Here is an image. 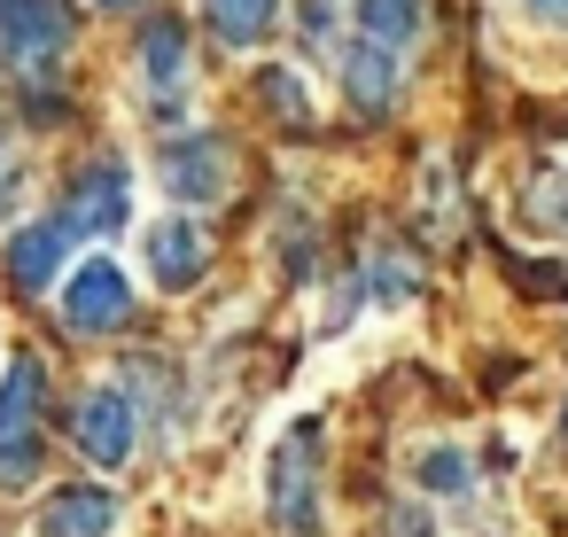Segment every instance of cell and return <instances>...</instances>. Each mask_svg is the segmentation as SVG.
<instances>
[{
    "mask_svg": "<svg viewBox=\"0 0 568 537\" xmlns=\"http://www.w3.org/2000/svg\"><path fill=\"white\" fill-rule=\"evenodd\" d=\"M102 9H133V0H102Z\"/></svg>",
    "mask_w": 568,
    "mask_h": 537,
    "instance_id": "cell-20",
    "label": "cell"
},
{
    "mask_svg": "<svg viewBox=\"0 0 568 537\" xmlns=\"http://www.w3.org/2000/svg\"><path fill=\"white\" fill-rule=\"evenodd\" d=\"M560 428H568V405H560Z\"/></svg>",
    "mask_w": 568,
    "mask_h": 537,
    "instance_id": "cell-21",
    "label": "cell"
},
{
    "mask_svg": "<svg viewBox=\"0 0 568 537\" xmlns=\"http://www.w3.org/2000/svg\"><path fill=\"white\" fill-rule=\"evenodd\" d=\"M141 242H149V281H156V288H187V281L211 265V242H203L187 219H164V226H149Z\"/></svg>",
    "mask_w": 568,
    "mask_h": 537,
    "instance_id": "cell-10",
    "label": "cell"
},
{
    "mask_svg": "<svg viewBox=\"0 0 568 537\" xmlns=\"http://www.w3.org/2000/svg\"><path fill=\"white\" fill-rule=\"evenodd\" d=\"M226 141H211V133H187V141H172L164 149V188L180 195V203H219L226 195Z\"/></svg>",
    "mask_w": 568,
    "mask_h": 537,
    "instance_id": "cell-6",
    "label": "cell"
},
{
    "mask_svg": "<svg viewBox=\"0 0 568 537\" xmlns=\"http://www.w3.org/2000/svg\"><path fill=\"white\" fill-rule=\"evenodd\" d=\"M521 17H537V24H560V32H568V0H521Z\"/></svg>",
    "mask_w": 568,
    "mask_h": 537,
    "instance_id": "cell-18",
    "label": "cell"
},
{
    "mask_svg": "<svg viewBox=\"0 0 568 537\" xmlns=\"http://www.w3.org/2000/svg\"><path fill=\"white\" fill-rule=\"evenodd\" d=\"M63 48H71L63 0H0V55L17 71H48Z\"/></svg>",
    "mask_w": 568,
    "mask_h": 537,
    "instance_id": "cell-3",
    "label": "cell"
},
{
    "mask_svg": "<svg viewBox=\"0 0 568 537\" xmlns=\"http://www.w3.org/2000/svg\"><path fill=\"white\" fill-rule=\"evenodd\" d=\"M79 234H118L125 219H133V180H125V164H87V180L71 188V211H63Z\"/></svg>",
    "mask_w": 568,
    "mask_h": 537,
    "instance_id": "cell-7",
    "label": "cell"
},
{
    "mask_svg": "<svg viewBox=\"0 0 568 537\" xmlns=\"http://www.w3.org/2000/svg\"><path fill=\"white\" fill-rule=\"evenodd\" d=\"M40 397H48V374L32 358H17L9 382H0V483L40 475Z\"/></svg>",
    "mask_w": 568,
    "mask_h": 537,
    "instance_id": "cell-2",
    "label": "cell"
},
{
    "mask_svg": "<svg viewBox=\"0 0 568 537\" xmlns=\"http://www.w3.org/2000/svg\"><path fill=\"white\" fill-rule=\"evenodd\" d=\"M358 296H374V304H413V296H420V257H405V250H382V257L366 265Z\"/></svg>",
    "mask_w": 568,
    "mask_h": 537,
    "instance_id": "cell-15",
    "label": "cell"
},
{
    "mask_svg": "<svg viewBox=\"0 0 568 537\" xmlns=\"http://www.w3.org/2000/svg\"><path fill=\"white\" fill-rule=\"evenodd\" d=\"M265 102H281V118H296V125L312 118V94H304L296 71H273V79H265Z\"/></svg>",
    "mask_w": 568,
    "mask_h": 537,
    "instance_id": "cell-17",
    "label": "cell"
},
{
    "mask_svg": "<svg viewBox=\"0 0 568 537\" xmlns=\"http://www.w3.org/2000/svg\"><path fill=\"white\" fill-rule=\"evenodd\" d=\"M71 242H79V226H71V219H40V226H24V234L9 242V273H17L24 288H55V273H63Z\"/></svg>",
    "mask_w": 568,
    "mask_h": 537,
    "instance_id": "cell-9",
    "label": "cell"
},
{
    "mask_svg": "<svg viewBox=\"0 0 568 537\" xmlns=\"http://www.w3.org/2000/svg\"><path fill=\"white\" fill-rule=\"evenodd\" d=\"M71 436H79V452H87L94 467H125V459H133V397H125V389H110V382H102V389H87V397H79V428H71Z\"/></svg>",
    "mask_w": 568,
    "mask_h": 537,
    "instance_id": "cell-5",
    "label": "cell"
},
{
    "mask_svg": "<svg viewBox=\"0 0 568 537\" xmlns=\"http://www.w3.org/2000/svg\"><path fill=\"white\" fill-rule=\"evenodd\" d=\"M397 79H405V55L397 48H374V40H351L343 48V94L358 118H382L397 102Z\"/></svg>",
    "mask_w": 568,
    "mask_h": 537,
    "instance_id": "cell-8",
    "label": "cell"
},
{
    "mask_svg": "<svg viewBox=\"0 0 568 537\" xmlns=\"http://www.w3.org/2000/svg\"><path fill=\"white\" fill-rule=\"evenodd\" d=\"M63 320H71L79 335H110V327H125V320H133V281H125L110 257H87V265L63 281Z\"/></svg>",
    "mask_w": 568,
    "mask_h": 537,
    "instance_id": "cell-4",
    "label": "cell"
},
{
    "mask_svg": "<svg viewBox=\"0 0 568 537\" xmlns=\"http://www.w3.org/2000/svg\"><path fill=\"white\" fill-rule=\"evenodd\" d=\"M141 79H149L156 94H180V87H187V32H180V17H156V24L141 32Z\"/></svg>",
    "mask_w": 568,
    "mask_h": 537,
    "instance_id": "cell-13",
    "label": "cell"
},
{
    "mask_svg": "<svg viewBox=\"0 0 568 537\" xmlns=\"http://www.w3.org/2000/svg\"><path fill=\"white\" fill-rule=\"evenodd\" d=\"M118 529V498L102 483H79V490H55L48 514H40V537H110Z\"/></svg>",
    "mask_w": 568,
    "mask_h": 537,
    "instance_id": "cell-11",
    "label": "cell"
},
{
    "mask_svg": "<svg viewBox=\"0 0 568 537\" xmlns=\"http://www.w3.org/2000/svg\"><path fill=\"white\" fill-rule=\"evenodd\" d=\"M413 475H420L436 498H467V483H475V467H467V452H459V444H428V452L413 459Z\"/></svg>",
    "mask_w": 568,
    "mask_h": 537,
    "instance_id": "cell-16",
    "label": "cell"
},
{
    "mask_svg": "<svg viewBox=\"0 0 568 537\" xmlns=\"http://www.w3.org/2000/svg\"><path fill=\"white\" fill-rule=\"evenodd\" d=\"M203 17H211V40L219 48H265L273 24H281V0H203Z\"/></svg>",
    "mask_w": 568,
    "mask_h": 537,
    "instance_id": "cell-12",
    "label": "cell"
},
{
    "mask_svg": "<svg viewBox=\"0 0 568 537\" xmlns=\"http://www.w3.org/2000/svg\"><path fill=\"white\" fill-rule=\"evenodd\" d=\"M545 211H552V226H560V234H568V180H560V188H552V195H545Z\"/></svg>",
    "mask_w": 568,
    "mask_h": 537,
    "instance_id": "cell-19",
    "label": "cell"
},
{
    "mask_svg": "<svg viewBox=\"0 0 568 537\" xmlns=\"http://www.w3.org/2000/svg\"><path fill=\"white\" fill-rule=\"evenodd\" d=\"M265 514L281 537H320V421H296L265 459Z\"/></svg>",
    "mask_w": 568,
    "mask_h": 537,
    "instance_id": "cell-1",
    "label": "cell"
},
{
    "mask_svg": "<svg viewBox=\"0 0 568 537\" xmlns=\"http://www.w3.org/2000/svg\"><path fill=\"white\" fill-rule=\"evenodd\" d=\"M358 40L405 55V48L420 40V0H358Z\"/></svg>",
    "mask_w": 568,
    "mask_h": 537,
    "instance_id": "cell-14",
    "label": "cell"
}]
</instances>
